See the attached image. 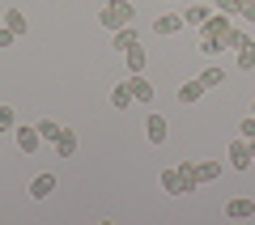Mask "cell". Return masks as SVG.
Returning a JSON list of instances; mask_svg holds the SVG:
<instances>
[{"instance_id":"obj_1","label":"cell","mask_w":255,"mask_h":225,"mask_svg":"<svg viewBox=\"0 0 255 225\" xmlns=\"http://www.w3.org/2000/svg\"><path fill=\"white\" fill-rule=\"evenodd\" d=\"M200 30H204V34H213V38H221V47H226V51H238V43L247 38L243 30L230 21V13H221V9H217V13H209V21H204Z\"/></svg>"},{"instance_id":"obj_2","label":"cell","mask_w":255,"mask_h":225,"mask_svg":"<svg viewBox=\"0 0 255 225\" xmlns=\"http://www.w3.org/2000/svg\"><path fill=\"white\" fill-rule=\"evenodd\" d=\"M132 17H136V9L128 4V0H111V4H102V13H98V21L115 34L119 26H132Z\"/></svg>"},{"instance_id":"obj_3","label":"cell","mask_w":255,"mask_h":225,"mask_svg":"<svg viewBox=\"0 0 255 225\" xmlns=\"http://www.w3.org/2000/svg\"><path fill=\"white\" fill-rule=\"evenodd\" d=\"M13 136H17V153H26V157H34L38 144H47L43 136H38V123H17V127H13Z\"/></svg>"},{"instance_id":"obj_4","label":"cell","mask_w":255,"mask_h":225,"mask_svg":"<svg viewBox=\"0 0 255 225\" xmlns=\"http://www.w3.org/2000/svg\"><path fill=\"white\" fill-rule=\"evenodd\" d=\"M124 85L132 90V98H136V102H153V81H149L145 72H132V77H128Z\"/></svg>"},{"instance_id":"obj_5","label":"cell","mask_w":255,"mask_h":225,"mask_svg":"<svg viewBox=\"0 0 255 225\" xmlns=\"http://www.w3.org/2000/svg\"><path fill=\"white\" fill-rule=\"evenodd\" d=\"M230 166H234V170H247V166H251V140H243V136L230 140Z\"/></svg>"},{"instance_id":"obj_6","label":"cell","mask_w":255,"mask_h":225,"mask_svg":"<svg viewBox=\"0 0 255 225\" xmlns=\"http://www.w3.org/2000/svg\"><path fill=\"white\" fill-rule=\"evenodd\" d=\"M204 90H209V85H204L200 77H191V81L179 85V102H183V107H191V102H200V98H204Z\"/></svg>"},{"instance_id":"obj_7","label":"cell","mask_w":255,"mask_h":225,"mask_svg":"<svg viewBox=\"0 0 255 225\" xmlns=\"http://www.w3.org/2000/svg\"><path fill=\"white\" fill-rule=\"evenodd\" d=\"M226 217H230V221H247V217H255V200H247V196L230 200V204H226Z\"/></svg>"},{"instance_id":"obj_8","label":"cell","mask_w":255,"mask_h":225,"mask_svg":"<svg viewBox=\"0 0 255 225\" xmlns=\"http://www.w3.org/2000/svg\"><path fill=\"white\" fill-rule=\"evenodd\" d=\"M183 26H187V21H183V13H162V17L153 21V34H179Z\"/></svg>"},{"instance_id":"obj_9","label":"cell","mask_w":255,"mask_h":225,"mask_svg":"<svg viewBox=\"0 0 255 225\" xmlns=\"http://www.w3.org/2000/svg\"><path fill=\"white\" fill-rule=\"evenodd\" d=\"M111 43H115V51L124 55L128 47H136V43H140V34H136V26H119L115 34H111Z\"/></svg>"},{"instance_id":"obj_10","label":"cell","mask_w":255,"mask_h":225,"mask_svg":"<svg viewBox=\"0 0 255 225\" xmlns=\"http://www.w3.org/2000/svg\"><path fill=\"white\" fill-rule=\"evenodd\" d=\"M55 157H77V132L73 127H64V132L55 136Z\"/></svg>"},{"instance_id":"obj_11","label":"cell","mask_w":255,"mask_h":225,"mask_svg":"<svg viewBox=\"0 0 255 225\" xmlns=\"http://www.w3.org/2000/svg\"><path fill=\"white\" fill-rule=\"evenodd\" d=\"M124 60H128V72H145L149 68V51H145V47H128V51H124Z\"/></svg>"},{"instance_id":"obj_12","label":"cell","mask_w":255,"mask_h":225,"mask_svg":"<svg viewBox=\"0 0 255 225\" xmlns=\"http://www.w3.org/2000/svg\"><path fill=\"white\" fill-rule=\"evenodd\" d=\"M145 136H149V144H166V119L162 115H149L145 119Z\"/></svg>"},{"instance_id":"obj_13","label":"cell","mask_w":255,"mask_h":225,"mask_svg":"<svg viewBox=\"0 0 255 225\" xmlns=\"http://www.w3.org/2000/svg\"><path fill=\"white\" fill-rule=\"evenodd\" d=\"M179 179H183V196L200 187V174H196V162H179Z\"/></svg>"},{"instance_id":"obj_14","label":"cell","mask_w":255,"mask_h":225,"mask_svg":"<svg viewBox=\"0 0 255 225\" xmlns=\"http://www.w3.org/2000/svg\"><path fill=\"white\" fill-rule=\"evenodd\" d=\"M51 191H55V174H38V179L30 183V196H34V200H47Z\"/></svg>"},{"instance_id":"obj_15","label":"cell","mask_w":255,"mask_h":225,"mask_svg":"<svg viewBox=\"0 0 255 225\" xmlns=\"http://www.w3.org/2000/svg\"><path fill=\"white\" fill-rule=\"evenodd\" d=\"M238 68L243 72L255 68V38H243V43H238Z\"/></svg>"},{"instance_id":"obj_16","label":"cell","mask_w":255,"mask_h":225,"mask_svg":"<svg viewBox=\"0 0 255 225\" xmlns=\"http://www.w3.org/2000/svg\"><path fill=\"white\" fill-rule=\"evenodd\" d=\"M132 102H136V98H132V90H128L124 81H119L115 90H111V107H115V111H128V107H132Z\"/></svg>"},{"instance_id":"obj_17","label":"cell","mask_w":255,"mask_h":225,"mask_svg":"<svg viewBox=\"0 0 255 225\" xmlns=\"http://www.w3.org/2000/svg\"><path fill=\"white\" fill-rule=\"evenodd\" d=\"M162 191H166V196H183V179H179V166H174V170H162Z\"/></svg>"},{"instance_id":"obj_18","label":"cell","mask_w":255,"mask_h":225,"mask_svg":"<svg viewBox=\"0 0 255 225\" xmlns=\"http://www.w3.org/2000/svg\"><path fill=\"white\" fill-rule=\"evenodd\" d=\"M4 26H9L13 30V34H26V26H30V21H26V13H21V9H9V13H4Z\"/></svg>"},{"instance_id":"obj_19","label":"cell","mask_w":255,"mask_h":225,"mask_svg":"<svg viewBox=\"0 0 255 225\" xmlns=\"http://www.w3.org/2000/svg\"><path fill=\"white\" fill-rule=\"evenodd\" d=\"M183 21H187V26H204V21H209V9H204V4H187Z\"/></svg>"},{"instance_id":"obj_20","label":"cell","mask_w":255,"mask_h":225,"mask_svg":"<svg viewBox=\"0 0 255 225\" xmlns=\"http://www.w3.org/2000/svg\"><path fill=\"white\" fill-rule=\"evenodd\" d=\"M60 132H64L60 123H51V119H38V136H43L47 144H55V136H60Z\"/></svg>"},{"instance_id":"obj_21","label":"cell","mask_w":255,"mask_h":225,"mask_svg":"<svg viewBox=\"0 0 255 225\" xmlns=\"http://www.w3.org/2000/svg\"><path fill=\"white\" fill-rule=\"evenodd\" d=\"M200 51L204 55H221L226 47H221V38H213V34H204V30H200Z\"/></svg>"},{"instance_id":"obj_22","label":"cell","mask_w":255,"mask_h":225,"mask_svg":"<svg viewBox=\"0 0 255 225\" xmlns=\"http://www.w3.org/2000/svg\"><path fill=\"white\" fill-rule=\"evenodd\" d=\"M196 174H200V183H213L221 174V166L217 162H196Z\"/></svg>"},{"instance_id":"obj_23","label":"cell","mask_w":255,"mask_h":225,"mask_svg":"<svg viewBox=\"0 0 255 225\" xmlns=\"http://www.w3.org/2000/svg\"><path fill=\"white\" fill-rule=\"evenodd\" d=\"M200 81L209 85V90H217V85H226V72H221V68H204V72H200Z\"/></svg>"},{"instance_id":"obj_24","label":"cell","mask_w":255,"mask_h":225,"mask_svg":"<svg viewBox=\"0 0 255 225\" xmlns=\"http://www.w3.org/2000/svg\"><path fill=\"white\" fill-rule=\"evenodd\" d=\"M17 127V111L13 107H0V132H13Z\"/></svg>"},{"instance_id":"obj_25","label":"cell","mask_w":255,"mask_h":225,"mask_svg":"<svg viewBox=\"0 0 255 225\" xmlns=\"http://www.w3.org/2000/svg\"><path fill=\"white\" fill-rule=\"evenodd\" d=\"M243 4H247V0H217V9L230 13V17H238V13H243Z\"/></svg>"},{"instance_id":"obj_26","label":"cell","mask_w":255,"mask_h":225,"mask_svg":"<svg viewBox=\"0 0 255 225\" xmlns=\"http://www.w3.org/2000/svg\"><path fill=\"white\" fill-rule=\"evenodd\" d=\"M238 136H243V140H255V115H247L243 123H238Z\"/></svg>"},{"instance_id":"obj_27","label":"cell","mask_w":255,"mask_h":225,"mask_svg":"<svg viewBox=\"0 0 255 225\" xmlns=\"http://www.w3.org/2000/svg\"><path fill=\"white\" fill-rule=\"evenodd\" d=\"M13 38H17V34H13L9 26H0V51H4V47H13Z\"/></svg>"},{"instance_id":"obj_28","label":"cell","mask_w":255,"mask_h":225,"mask_svg":"<svg viewBox=\"0 0 255 225\" xmlns=\"http://www.w3.org/2000/svg\"><path fill=\"white\" fill-rule=\"evenodd\" d=\"M251 157H255V140H251Z\"/></svg>"},{"instance_id":"obj_29","label":"cell","mask_w":255,"mask_h":225,"mask_svg":"<svg viewBox=\"0 0 255 225\" xmlns=\"http://www.w3.org/2000/svg\"><path fill=\"white\" fill-rule=\"evenodd\" d=\"M251 115H255V102H251Z\"/></svg>"},{"instance_id":"obj_30","label":"cell","mask_w":255,"mask_h":225,"mask_svg":"<svg viewBox=\"0 0 255 225\" xmlns=\"http://www.w3.org/2000/svg\"><path fill=\"white\" fill-rule=\"evenodd\" d=\"M170 4H179V0H170Z\"/></svg>"}]
</instances>
